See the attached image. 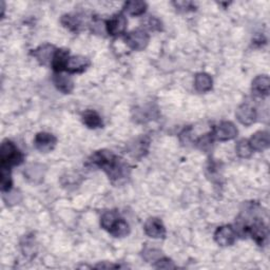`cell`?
Here are the masks:
<instances>
[{"label":"cell","mask_w":270,"mask_h":270,"mask_svg":"<svg viewBox=\"0 0 270 270\" xmlns=\"http://www.w3.org/2000/svg\"><path fill=\"white\" fill-rule=\"evenodd\" d=\"M88 165L104 170L111 183L115 186L125 184L130 178L131 168L129 164L112 151H96L90 156Z\"/></svg>","instance_id":"cell-1"},{"label":"cell","mask_w":270,"mask_h":270,"mask_svg":"<svg viewBox=\"0 0 270 270\" xmlns=\"http://www.w3.org/2000/svg\"><path fill=\"white\" fill-rule=\"evenodd\" d=\"M24 162V154L15 146L13 141L6 139L0 148V166H19Z\"/></svg>","instance_id":"cell-2"},{"label":"cell","mask_w":270,"mask_h":270,"mask_svg":"<svg viewBox=\"0 0 270 270\" xmlns=\"http://www.w3.org/2000/svg\"><path fill=\"white\" fill-rule=\"evenodd\" d=\"M150 36L144 29H136L125 36V42L133 51L145 50L149 44Z\"/></svg>","instance_id":"cell-3"},{"label":"cell","mask_w":270,"mask_h":270,"mask_svg":"<svg viewBox=\"0 0 270 270\" xmlns=\"http://www.w3.org/2000/svg\"><path fill=\"white\" fill-rule=\"evenodd\" d=\"M246 235H250L252 240H255V242L262 247L265 245L268 237L267 226L262 219H255L253 223L246 225Z\"/></svg>","instance_id":"cell-4"},{"label":"cell","mask_w":270,"mask_h":270,"mask_svg":"<svg viewBox=\"0 0 270 270\" xmlns=\"http://www.w3.org/2000/svg\"><path fill=\"white\" fill-rule=\"evenodd\" d=\"M213 139L219 140V141H227L234 139L237 134H239V130L235 127V125L231 121H222L217 127L212 130L211 132Z\"/></svg>","instance_id":"cell-5"},{"label":"cell","mask_w":270,"mask_h":270,"mask_svg":"<svg viewBox=\"0 0 270 270\" xmlns=\"http://www.w3.org/2000/svg\"><path fill=\"white\" fill-rule=\"evenodd\" d=\"M127 24L128 21L126 16L122 13H118L106 21V31L110 36H120L126 32Z\"/></svg>","instance_id":"cell-6"},{"label":"cell","mask_w":270,"mask_h":270,"mask_svg":"<svg viewBox=\"0 0 270 270\" xmlns=\"http://www.w3.org/2000/svg\"><path fill=\"white\" fill-rule=\"evenodd\" d=\"M57 49L53 44L45 43L42 45H39L37 49L31 51V55L35 57L40 65L42 66H49L52 65L53 58L55 56Z\"/></svg>","instance_id":"cell-7"},{"label":"cell","mask_w":270,"mask_h":270,"mask_svg":"<svg viewBox=\"0 0 270 270\" xmlns=\"http://www.w3.org/2000/svg\"><path fill=\"white\" fill-rule=\"evenodd\" d=\"M236 240V233L232 226H220L214 232V241L222 247H228L234 244Z\"/></svg>","instance_id":"cell-8"},{"label":"cell","mask_w":270,"mask_h":270,"mask_svg":"<svg viewBox=\"0 0 270 270\" xmlns=\"http://www.w3.org/2000/svg\"><path fill=\"white\" fill-rule=\"evenodd\" d=\"M57 144V138L47 132H39L34 138V146L41 153L51 152Z\"/></svg>","instance_id":"cell-9"},{"label":"cell","mask_w":270,"mask_h":270,"mask_svg":"<svg viewBox=\"0 0 270 270\" xmlns=\"http://www.w3.org/2000/svg\"><path fill=\"white\" fill-rule=\"evenodd\" d=\"M145 233L152 239H164L166 236V228L163 222L157 217H150L144 225Z\"/></svg>","instance_id":"cell-10"},{"label":"cell","mask_w":270,"mask_h":270,"mask_svg":"<svg viewBox=\"0 0 270 270\" xmlns=\"http://www.w3.org/2000/svg\"><path fill=\"white\" fill-rule=\"evenodd\" d=\"M235 116L242 125L251 126L257 121V110L249 104H243L236 109Z\"/></svg>","instance_id":"cell-11"},{"label":"cell","mask_w":270,"mask_h":270,"mask_svg":"<svg viewBox=\"0 0 270 270\" xmlns=\"http://www.w3.org/2000/svg\"><path fill=\"white\" fill-rule=\"evenodd\" d=\"M90 65H91L90 59H88L85 56H82V55L70 56L67 62L66 71L71 74L83 73L90 67Z\"/></svg>","instance_id":"cell-12"},{"label":"cell","mask_w":270,"mask_h":270,"mask_svg":"<svg viewBox=\"0 0 270 270\" xmlns=\"http://www.w3.org/2000/svg\"><path fill=\"white\" fill-rule=\"evenodd\" d=\"M250 147L253 151L262 152L269 148L270 136L267 131H259L253 134L249 139Z\"/></svg>","instance_id":"cell-13"},{"label":"cell","mask_w":270,"mask_h":270,"mask_svg":"<svg viewBox=\"0 0 270 270\" xmlns=\"http://www.w3.org/2000/svg\"><path fill=\"white\" fill-rule=\"evenodd\" d=\"M158 116V110L152 105H147L144 107H138L134 110V120L136 122H147L149 120L155 119Z\"/></svg>","instance_id":"cell-14"},{"label":"cell","mask_w":270,"mask_h":270,"mask_svg":"<svg viewBox=\"0 0 270 270\" xmlns=\"http://www.w3.org/2000/svg\"><path fill=\"white\" fill-rule=\"evenodd\" d=\"M270 88V79L267 75H259L252 81V92L258 96H268Z\"/></svg>","instance_id":"cell-15"},{"label":"cell","mask_w":270,"mask_h":270,"mask_svg":"<svg viewBox=\"0 0 270 270\" xmlns=\"http://www.w3.org/2000/svg\"><path fill=\"white\" fill-rule=\"evenodd\" d=\"M53 83L56 89L65 94H70L74 89V82L69 75L62 73H55L53 76Z\"/></svg>","instance_id":"cell-16"},{"label":"cell","mask_w":270,"mask_h":270,"mask_svg":"<svg viewBox=\"0 0 270 270\" xmlns=\"http://www.w3.org/2000/svg\"><path fill=\"white\" fill-rule=\"evenodd\" d=\"M70 58V52L69 50L65 49H57L55 56L52 61V69L54 70L55 73H62L63 71H66L67 62Z\"/></svg>","instance_id":"cell-17"},{"label":"cell","mask_w":270,"mask_h":270,"mask_svg":"<svg viewBox=\"0 0 270 270\" xmlns=\"http://www.w3.org/2000/svg\"><path fill=\"white\" fill-rule=\"evenodd\" d=\"M213 87V79L207 73H198L194 77V88L200 93H207Z\"/></svg>","instance_id":"cell-18"},{"label":"cell","mask_w":270,"mask_h":270,"mask_svg":"<svg viewBox=\"0 0 270 270\" xmlns=\"http://www.w3.org/2000/svg\"><path fill=\"white\" fill-rule=\"evenodd\" d=\"M83 122L90 129L103 128L104 122L101 115L94 110H87L82 115Z\"/></svg>","instance_id":"cell-19"},{"label":"cell","mask_w":270,"mask_h":270,"mask_svg":"<svg viewBox=\"0 0 270 270\" xmlns=\"http://www.w3.org/2000/svg\"><path fill=\"white\" fill-rule=\"evenodd\" d=\"M60 22L66 29H68L71 32H74V33H77V32L83 27V20L81 18V16L77 14L63 15L60 19Z\"/></svg>","instance_id":"cell-20"},{"label":"cell","mask_w":270,"mask_h":270,"mask_svg":"<svg viewBox=\"0 0 270 270\" xmlns=\"http://www.w3.org/2000/svg\"><path fill=\"white\" fill-rule=\"evenodd\" d=\"M149 139L146 137H139L135 139L133 144L129 145V153L133 157L140 158L148 152Z\"/></svg>","instance_id":"cell-21"},{"label":"cell","mask_w":270,"mask_h":270,"mask_svg":"<svg viewBox=\"0 0 270 270\" xmlns=\"http://www.w3.org/2000/svg\"><path fill=\"white\" fill-rule=\"evenodd\" d=\"M148 5L145 2L139 0H132V2L126 3L124 6V12L130 16H141L147 11Z\"/></svg>","instance_id":"cell-22"},{"label":"cell","mask_w":270,"mask_h":270,"mask_svg":"<svg viewBox=\"0 0 270 270\" xmlns=\"http://www.w3.org/2000/svg\"><path fill=\"white\" fill-rule=\"evenodd\" d=\"M108 232L114 237H125L130 233V226L125 220V218L120 216L117 219L116 223L112 226V228H111Z\"/></svg>","instance_id":"cell-23"},{"label":"cell","mask_w":270,"mask_h":270,"mask_svg":"<svg viewBox=\"0 0 270 270\" xmlns=\"http://www.w3.org/2000/svg\"><path fill=\"white\" fill-rule=\"evenodd\" d=\"M0 186H2V191L4 193L11 191L12 186H13L11 168L0 166Z\"/></svg>","instance_id":"cell-24"},{"label":"cell","mask_w":270,"mask_h":270,"mask_svg":"<svg viewBox=\"0 0 270 270\" xmlns=\"http://www.w3.org/2000/svg\"><path fill=\"white\" fill-rule=\"evenodd\" d=\"M120 217L118 211L116 210H109L103 213L101 217V226L106 231H109L112 226L116 223L117 219Z\"/></svg>","instance_id":"cell-25"},{"label":"cell","mask_w":270,"mask_h":270,"mask_svg":"<svg viewBox=\"0 0 270 270\" xmlns=\"http://www.w3.org/2000/svg\"><path fill=\"white\" fill-rule=\"evenodd\" d=\"M24 177L33 183L40 182L43 179V170L42 166L34 164L30 165L26 170H24Z\"/></svg>","instance_id":"cell-26"},{"label":"cell","mask_w":270,"mask_h":270,"mask_svg":"<svg viewBox=\"0 0 270 270\" xmlns=\"http://www.w3.org/2000/svg\"><path fill=\"white\" fill-rule=\"evenodd\" d=\"M21 250L23 255L29 258H33L37 252V246L35 244V239L33 236L27 235L21 242Z\"/></svg>","instance_id":"cell-27"},{"label":"cell","mask_w":270,"mask_h":270,"mask_svg":"<svg viewBox=\"0 0 270 270\" xmlns=\"http://www.w3.org/2000/svg\"><path fill=\"white\" fill-rule=\"evenodd\" d=\"M235 151L236 154L241 158H249L253 153V150L250 147L248 139H241L237 141L235 146Z\"/></svg>","instance_id":"cell-28"},{"label":"cell","mask_w":270,"mask_h":270,"mask_svg":"<svg viewBox=\"0 0 270 270\" xmlns=\"http://www.w3.org/2000/svg\"><path fill=\"white\" fill-rule=\"evenodd\" d=\"M144 26L147 30L152 31V32H158L163 30V23L162 21L154 17V16H148L144 19Z\"/></svg>","instance_id":"cell-29"},{"label":"cell","mask_w":270,"mask_h":270,"mask_svg":"<svg viewBox=\"0 0 270 270\" xmlns=\"http://www.w3.org/2000/svg\"><path fill=\"white\" fill-rule=\"evenodd\" d=\"M172 4L180 12L187 13V12H193L197 10V6L192 2H174Z\"/></svg>","instance_id":"cell-30"},{"label":"cell","mask_w":270,"mask_h":270,"mask_svg":"<svg viewBox=\"0 0 270 270\" xmlns=\"http://www.w3.org/2000/svg\"><path fill=\"white\" fill-rule=\"evenodd\" d=\"M155 268L157 269H174L177 266L174 265L172 260L168 258H160L155 262Z\"/></svg>","instance_id":"cell-31"},{"label":"cell","mask_w":270,"mask_h":270,"mask_svg":"<svg viewBox=\"0 0 270 270\" xmlns=\"http://www.w3.org/2000/svg\"><path fill=\"white\" fill-rule=\"evenodd\" d=\"M161 251L160 250H156V249H146L144 252H142V257L146 261H154V260H158L160 259L161 256Z\"/></svg>","instance_id":"cell-32"},{"label":"cell","mask_w":270,"mask_h":270,"mask_svg":"<svg viewBox=\"0 0 270 270\" xmlns=\"http://www.w3.org/2000/svg\"><path fill=\"white\" fill-rule=\"evenodd\" d=\"M95 268H106V269H109V268H119V266L118 265H112V264H100V265L95 266Z\"/></svg>","instance_id":"cell-33"},{"label":"cell","mask_w":270,"mask_h":270,"mask_svg":"<svg viewBox=\"0 0 270 270\" xmlns=\"http://www.w3.org/2000/svg\"><path fill=\"white\" fill-rule=\"evenodd\" d=\"M4 13H5V3L2 2V17H4Z\"/></svg>","instance_id":"cell-34"}]
</instances>
